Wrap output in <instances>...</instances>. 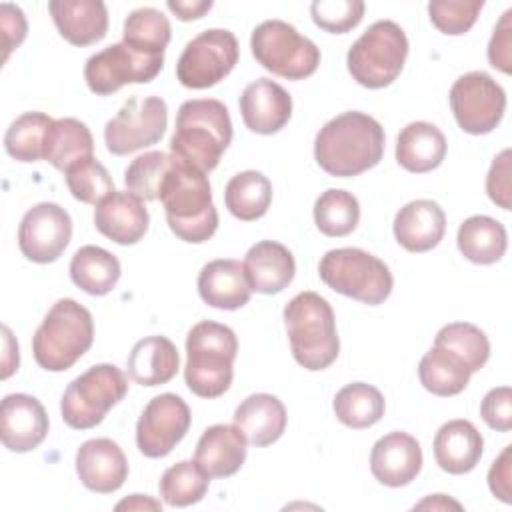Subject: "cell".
I'll return each mask as SVG.
<instances>
[{"label":"cell","mask_w":512,"mask_h":512,"mask_svg":"<svg viewBox=\"0 0 512 512\" xmlns=\"http://www.w3.org/2000/svg\"><path fill=\"white\" fill-rule=\"evenodd\" d=\"M384 156V128L364 112H344L326 122L314 140L318 166L336 178L358 176Z\"/></svg>","instance_id":"cell-1"},{"label":"cell","mask_w":512,"mask_h":512,"mask_svg":"<svg viewBox=\"0 0 512 512\" xmlns=\"http://www.w3.org/2000/svg\"><path fill=\"white\" fill-rule=\"evenodd\" d=\"M158 200L164 206L170 230L184 242L202 244L218 228V212L212 204L210 182L204 172L172 156V164L160 184Z\"/></svg>","instance_id":"cell-2"},{"label":"cell","mask_w":512,"mask_h":512,"mask_svg":"<svg viewBox=\"0 0 512 512\" xmlns=\"http://www.w3.org/2000/svg\"><path fill=\"white\" fill-rule=\"evenodd\" d=\"M232 140L228 108L214 98H196L180 104L170 138V156L208 174L214 170Z\"/></svg>","instance_id":"cell-3"},{"label":"cell","mask_w":512,"mask_h":512,"mask_svg":"<svg viewBox=\"0 0 512 512\" xmlns=\"http://www.w3.org/2000/svg\"><path fill=\"white\" fill-rule=\"evenodd\" d=\"M238 340L232 328L202 320L186 336L184 380L190 392L200 398L222 396L234 376Z\"/></svg>","instance_id":"cell-4"},{"label":"cell","mask_w":512,"mask_h":512,"mask_svg":"<svg viewBox=\"0 0 512 512\" xmlns=\"http://www.w3.org/2000/svg\"><path fill=\"white\" fill-rule=\"evenodd\" d=\"M284 324L294 360L306 370L328 368L340 350L334 310L316 292H300L284 306Z\"/></svg>","instance_id":"cell-5"},{"label":"cell","mask_w":512,"mask_h":512,"mask_svg":"<svg viewBox=\"0 0 512 512\" xmlns=\"http://www.w3.org/2000/svg\"><path fill=\"white\" fill-rule=\"evenodd\" d=\"M94 342L92 314L72 298H60L32 336V354L40 368L64 372L72 368Z\"/></svg>","instance_id":"cell-6"},{"label":"cell","mask_w":512,"mask_h":512,"mask_svg":"<svg viewBox=\"0 0 512 512\" xmlns=\"http://www.w3.org/2000/svg\"><path fill=\"white\" fill-rule=\"evenodd\" d=\"M318 274L334 292L368 306L382 304L394 286L390 268L360 248L328 250L318 264Z\"/></svg>","instance_id":"cell-7"},{"label":"cell","mask_w":512,"mask_h":512,"mask_svg":"<svg viewBox=\"0 0 512 512\" xmlns=\"http://www.w3.org/2000/svg\"><path fill=\"white\" fill-rule=\"evenodd\" d=\"M408 56V38L392 20L374 22L348 50L350 76L364 88L390 86L402 72Z\"/></svg>","instance_id":"cell-8"},{"label":"cell","mask_w":512,"mask_h":512,"mask_svg":"<svg viewBox=\"0 0 512 512\" xmlns=\"http://www.w3.org/2000/svg\"><path fill=\"white\" fill-rule=\"evenodd\" d=\"M128 392L124 372L114 364H96L74 378L62 394V420L74 430H90L98 426L108 410L116 406Z\"/></svg>","instance_id":"cell-9"},{"label":"cell","mask_w":512,"mask_h":512,"mask_svg":"<svg viewBox=\"0 0 512 512\" xmlns=\"http://www.w3.org/2000/svg\"><path fill=\"white\" fill-rule=\"evenodd\" d=\"M256 62L286 80H304L318 70L320 48L284 20H266L252 30Z\"/></svg>","instance_id":"cell-10"},{"label":"cell","mask_w":512,"mask_h":512,"mask_svg":"<svg viewBox=\"0 0 512 512\" xmlns=\"http://www.w3.org/2000/svg\"><path fill=\"white\" fill-rule=\"evenodd\" d=\"M238 56V40L230 30H204L182 50L176 62V78L192 90L210 88L234 70Z\"/></svg>","instance_id":"cell-11"},{"label":"cell","mask_w":512,"mask_h":512,"mask_svg":"<svg viewBox=\"0 0 512 512\" xmlns=\"http://www.w3.org/2000/svg\"><path fill=\"white\" fill-rule=\"evenodd\" d=\"M168 106L160 96L128 98L122 108L104 126V142L114 156H126L136 150L158 144L166 132Z\"/></svg>","instance_id":"cell-12"},{"label":"cell","mask_w":512,"mask_h":512,"mask_svg":"<svg viewBox=\"0 0 512 512\" xmlns=\"http://www.w3.org/2000/svg\"><path fill=\"white\" fill-rule=\"evenodd\" d=\"M448 98L458 126L476 136L492 132L500 124L506 108L504 88L482 70L460 76L452 84Z\"/></svg>","instance_id":"cell-13"},{"label":"cell","mask_w":512,"mask_h":512,"mask_svg":"<svg viewBox=\"0 0 512 512\" xmlns=\"http://www.w3.org/2000/svg\"><path fill=\"white\" fill-rule=\"evenodd\" d=\"M164 56H148L118 42L92 54L84 66V80L98 96L118 92L126 84H146L158 76Z\"/></svg>","instance_id":"cell-14"},{"label":"cell","mask_w":512,"mask_h":512,"mask_svg":"<svg viewBox=\"0 0 512 512\" xmlns=\"http://www.w3.org/2000/svg\"><path fill=\"white\" fill-rule=\"evenodd\" d=\"M192 422L188 404L172 394L154 396L136 424V446L146 458H164L186 436Z\"/></svg>","instance_id":"cell-15"},{"label":"cell","mask_w":512,"mask_h":512,"mask_svg":"<svg viewBox=\"0 0 512 512\" xmlns=\"http://www.w3.org/2000/svg\"><path fill=\"white\" fill-rule=\"evenodd\" d=\"M72 238L70 214L54 204L40 202L26 210L18 226L20 252L36 262L48 264L60 258Z\"/></svg>","instance_id":"cell-16"},{"label":"cell","mask_w":512,"mask_h":512,"mask_svg":"<svg viewBox=\"0 0 512 512\" xmlns=\"http://www.w3.org/2000/svg\"><path fill=\"white\" fill-rule=\"evenodd\" d=\"M48 434V414L30 394H8L0 406V438L10 452H30Z\"/></svg>","instance_id":"cell-17"},{"label":"cell","mask_w":512,"mask_h":512,"mask_svg":"<svg viewBox=\"0 0 512 512\" xmlns=\"http://www.w3.org/2000/svg\"><path fill=\"white\" fill-rule=\"evenodd\" d=\"M76 474L88 490L112 494L128 478V460L114 440L92 438L76 452Z\"/></svg>","instance_id":"cell-18"},{"label":"cell","mask_w":512,"mask_h":512,"mask_svg":"<svg viewBox=\"0 0 512 512\" xmlns=\"http://www.w3.org/2000/svg\"><path fill=\"white\" fill-rule=\"evenodd\" d=\"M422 470V448L418 440L406 432H390L382 436L370 452L372 476L390 488L410 484Z\"/></svg>","instance_id":"cell-19"},{"label":"cell","mask_w":512,"mask_h":512,"mask_svg":"<svg viewBox=\"0 0 512 512\" xmlns=\"http://www.w3.org/2000/svg\"><path fill=\"white\" fill-rule=\"evenodd\" d=\"M148 222L150 216L144 200L128 190H114L104 200H100L94 210L96 230L108 240L122 246L140 242L148 232Z\"/></svg>","instance_id":"cell-20"},{"label":"cell","mask_w":512,"mask_h":512,"mask_svg":"<svg viewBox=\"0 0 512 512\" xmlns=\"http://www.w3.org/2000/svg\"><path fill=\"white\" fill-rule=\"evenodd\" d=\"M240 114L248 130L256 134H274L282 130L292 116L290 94L270 78L250 82L240 96Z\"/></svg>","instance_id":"cell-21"},{"label":"cell","mask_w":512,"mask_h":512,"mask_svg":"<svg viewBox=\"0 0 512 512\" xmlns=\"http://www.w3.org/2000/svg\"><path fill=\"white\" fill-rule=\"evenodd\" d=\"M48 10L60 36L74 46L100 42L108 32V10L100 0H50Z\"/></svg>","instance_id":"cell-22"},{"label":"cell","mask_w":512,"mask_h":512,"mask_svg":"<svg viewBox=\"0 0 512 512\" xmlns=\"http://www.w3.org/2000/svg\"><path fill=\"white\" fill-rule=\"evenodd\" d=\"M446 232V214L434 200H412L394 218V236L408 252H428Z\"/></svg>","instance_id":"cell-23"},{"label":"cell","mask_w":512,"mask_h":512,"mask_svg":"<svg viewBox=\"0 0 512 512\" xmlns=\"http://www.w3.org/2000/svg\"><path fill=\"white\" fill-rule=\"evenodd\" d=\"M198 294L212 308H242L252 296L244 264L234 258H218L208 262L198 274Z\"/></svg>","instance_id":"cell-24"},{"label":"cell","mask_w":512,"mask_h":512,"mask_svg":"<svg viewBox=\"0 0 512 512\" xmlns=\"http://www.w3.org/2000/svg\"><path fill=\"white\" fill-rule=\"evenodd\" d=\"M246 444V436L234 424H214L202 432L194 460L210 478H226L242 468Z\"/></svg>","instance_id":"cell-25"},{"label":"cell","mask_w":512,"mask_h":512,"mask_svg":"<svg viewBox=\"0 0 512 512\" xmlns=\"http://www.w3.org/2000/svg\"><path fill=\"white\" fill-rule=\"evenodd\" d=\"M244 272L252 292L278 294L296 274V262L292 252L274 240L256 242L244 256Z\"/></svg>","instance_id":"cell-26"},{"label":"cell","mask_w":512,"mask_h":512,"mask_svg":"<svg viewBox=\"0 0 512 512\" xmlns=\"http://www.w3.org/2000/svg\"><path fill=\"white\" fill-rule=\"evenodd\" d=\"M436 464L448 474L472 472L484 450V438L468 420H450L442 424L434 436Z\"/></svg>","instance_id":"cell-27"},{"label":"cell","mask_w":512,"mask_h":512,"mask_svg":"<svg viewBox=\"0 0 512 512\" xmlns=\"http://www.w3.org/2000/svg\"><path fill=\"white\" fill-rule=\"evenodd\" d=\"M234 426L252 446L274 444L286 430V408L272 394H250L236 406Z\"/></svg>","instance_id":"cell-28"},{"label":"cell","mask_w":512,"mask_h":512,"mask_svg":"<svg viewBox=\"0 0 512 512\" xmlns=\"http://www.w3.org/2000/svg\"><path fill=\"white\" fill-rule=\"evenodd\" d=\"M180 366V356L166 336H146L138 340L126 360L130 378L140 386H160L170 382Z\"/></svg>","instance_id":"cell-29"},{"label":"cell","mask_w":512,"mask_h":512,"mask_svg":"<svg viewBox=\"0 0 512 512\" xmlns=\"http://www.w3.org/2000/svg\"><path fill=\"white\" fill-rule=\"evenodd\" d=\"M446 136L430 122H410L396 140L398 164L414 174H424L442 164L446 158Z\"/></svg>","instance_id":"cell-30"},{"label":"cell","mask_w":512,"mask_h":512,"mask_svg":"<svg viewBox=\"0 0 512 512\" xmlns=\"http://www.w3.org/2000/svg\"><path fill=\"white\" fill-rule=\"evenodd\" d=\"M456 244L462 256L474 264H494L508 248V234L496 218L476 214L466 218L456 234Z\"/></svg>","instance_id":"cell-31"},{"label":"cell","mask_w":512,"mask_h":512,"mask_svg":"<svg viewBox=\"0 0 512 512\" xmlns=\"http://www.w3.org/2000/svg\"><path fill=\"white\" fill-rule=\"evenodd\" d=\"M120 262L114 254L100 246H82L70 260L72 282L92 296H104L114 290L120 280Z\"/></svg>","instance_id":"cell-32"},{"label":"cell","mask_w":512,"mask_h":512,"mask_svg":"<svg viewBox=\"0 0 512 512\" xmlns=\"http://www.w3.org/2000/svg\"><path fill=\"white\" fill-rule=\"evenodd\" d=\"M94 152V138L88 126L76 118L54 120L44 144V160L56 170L66 172L72 164L90 158Z\"/></svg>","instance_id":"cell-33"},{"label":"cell","mask_w":512,"mask_h":512,"mask_svg":"<svg viewBox=\"0 0 512 512\" xmlns=\"http://www.w3.org/2000/svg\"><path fill=\"white\" fill-rule=\"evenodd\" d=\"M224 202L238 220L252 222L262 218L272 202V184L258 170H244L232 176L224 188Z\"/></svg>","instance_id":"cell-34"},{"label":"cell","mask_w":512,"mask_h":512,"mask_svg":"<svg viewBox=\"0 0 512 512\" xmlns=\"http://www.w3.org/2000/svg\"><path fill=\"white\" fill-rule=\"evenodd\" d=\"M336 418L354 430L368 428L384 416V396L378 388L366 382H352L340 388L334 396Z\"/></svg>","instance_id":"cell-35"},{"label":"cell","mask_w":512,"mask_h":512,"mask_svg":"<svg viewBox=\"0 0 512 512\" xmlns=\"http://www.w3.org/2000/svg\"><path fill=\"white\" fill-rule=\"evenodd\" d=\"M470 370L448 350L432 346L418 364L420 384L436 396H456L470 382Z\"/></svg>","instance_id":"cell-36"},{"label":"cell","mask_w":512,"mask_h":512,"mask_svg":"<svg viewBox=\"0 0 512 512\" xmlns=\"http://www.w3.org/2000/svg\"><path fill=\"white\" fill-rule=\"evenodd\" d=\"M172 28L168 18L150 6L132 10L124 20L122 42L132 50L148 56H164Z\"/></svg>","instance_id":"cell-37"},{"label":"cell","mask_w":512,"mask_h":512,"mask_svg":"<svg viewBox=\"0 0 512 512\" xmlns=\"http://www.w3.org/2000/svg\"><path fill=\"white\" fill-rule=\"evenodd\" d=\"M54 120L44 112H24L4 134V148L8 156L18 162L44 160V144Z\"/></svg>","instance_id":"cell-38"},{"label":"cell","mask_w":512,"mask_h":512,"mask_svg":"<svg viewBox=\"0 0 512 512\" xmlns=\"http://www.w3.org/2000/svg\"><path fill=\"white\" fill-rule=\"evenodd\" d=\"M434 346L452 352L470 372H478L490 358L488 336L470 322H452L438 330Z\"/></svg>","instance_id":"cell-39"},{"label":"cell","mask_w":512,"mask_h":512,"mask_svg":"<svg viewBox=\"0 0 512 512\" xmlns=\"http://www.w3.org/2000/svg\"><path fill=\"white\" fill-rule=\"evenodd\" d=\"M360 220V204L354 194L338 188L322 192L314 202V222L330 238L350 234Z\"/></svg>","instance_id":"cell-40"},{"label":"cell","mask_w":512,"mask_h":512,"mask_svg":"<svg viewBox=\"0 0 512 512\" xmlns=\"http://www.w3.org/2000/svg\"><path fill=\"white\" fill-rule=\"evenodd\" d=\"M210 476L194 460H182L170 466L160 478V496L168 506L184 508L196 504L208 492Z\"/></svg>","instance_id":"cell-41"},{"label":"cell","mask_w":512,"mask_h":512,"mask_svg":"<svg viewBox=\"0 0 512 512\" xmlns=\"http://www.w3.org/2000/svg\"><path fill=\"white\" fill-rule=\"evenodd\" d=\"M172 164V156L152 150L136 156L124 170V184L128 192L140 200H158L160 184Z\"/></svg>","instance_id":"cell-42"},{"label":"cell","mask_w":512,"mask_h":512,"mask_svg":"<svg viewBox=\"0 0 512 512\" xmlns=\"http://www.w3.org/2000/svg\"><path fill=\"white\" fill-rule=\"evenodd\" d=\"M64 174L70 194L84 204H98L114 192L112 176L94 156L72 164Z\"/></svg>","instance_id":"cell-43"},{"label":"cell","mask_w":512,"mask_h":512,"mask_svg":"<svg viewBox=\"0 0 512 512\" xmlns=\"http://www.w3.org/2000/svg\"><path fill=\"white\" fill-rule=\"evenodd\" d=\"M364 8L362 0H316L310 4V14L318 28L344 34L362 22Z\"/></svg>","instance_id":"cell-44"},{"label":"cell","mask_w":512,"mask_h":512,"mask_svg":"<svg viewBox=\"0 0 512 512\" xmlns=\"http://www.w3.org/2000/svg\"><path fill=\"white\" fill-rule=\"evenodd\" d=\"M482 8H484L482 0H472V2L432 0L428 4V14H430V22L442 34L460 36L474 26Z\"/></svg>","instance_id":"cell-45"},{"label":"cell","mask_w":512,"mask_h":512,"mask_svg":"<svg viewBox=\"0 0 512 512\" xmlns=\"http://www.w3.org/2000/svg\"><path fill=\"white\" fill-rule=\"evenodd\" d=\"M482 420L498 432H508L512 428V390L510 386L492 388L480 404Z\"/></svg>","instance_id":"cell-46"},{"label":"cell","mask_w":512,"mask_h":512,"mask_svg":"<svg viewBox=\"0 0 512 512\" xmlns=\"http://www.w3.org/2000/svg\"><path fill=\"white\" fill-rule=\"evenodd\" d=\"M488 198L502 210L512 208V184H510V148H504L494 160L486 176Z\"/></svg>","instance_id":"cell-47"},{"label":"cell","mask_w":512,"mask_h":512,"mask_svg":"<svg viewBox=\"0 0 512 512\" xmlns=\"http://www.w3.org/2000/svg\"><path fill=\"white\" fill-rule=\"evenodd\" d=\"M488 62L504 74L512 72V10H506L494 26L488 42Z\"/></svg>","instance_id":"cell-48"},{"label":"cell","mask_w":512,"mask_h":512,"mask_svg":"<svg viewBox=\"0 0 512 512\" xmlns=\"http://www.w3.org/2000/svg\"><path fill=\"white\" fill-rule=\"evenodd\" d=\"M0 22H2V36H4V56H2V62H6L10 52L14 48H18L22 44V40L26 38L28 24H26L24 12L18 6L10 4V2H4L0 6Z\"/></svg>","instance_id":"cell-49"},{"label":"cell","mask_w":512,"mask_h":512,"mask_svg":"<svg viewBox=\"0 0 512 512\" xmlns=\"http://www.w3.org/2000/svg\"><path fill=\"white\" fill-rule=\"evenodd\" d=\"M510 452H512V446H506L488 470V488H490V492L506 504L512 502V488H510L512 460H510Z\"/></svg>","instance_id":"cell-50"},{"label":"cell","mask_w":512,"mask_h":512,"mask_svg":"<svg viewBox=\"0 0 512 512\" xmlns=\"http://www.w3.org/2000/svg\"><path fill=\"white\" fill-rule=\"evenodd\" d=\"M166 6L176 14L178 20L188 22L202 18L212 8V0H168Z\"/></svg>","instance_id":"cell-51"},{"label":"cell","mask_w":512,"mask_h":512,"mask_svg":"<svg viewBox=\"0 0 512 512\" xmlns=\"http://www.w3.org/2000/svg\"><path fill=\"white\" fill-rule=\"evenodd\" d=\"M4 332V370L2 378H8L18 368V344L12 338V332L8 326L2 328Z\"/></svg>","instance_id":"cell-52"},{"label":"cell","mask_w":512,"mask_h":512,"mask_svg":"<svg viewBox=\"0 0 512 512\" xmlns=\"http://www.w3.org/2000/svg\"><path fill=\"white\" fill-rule=\"evenodd\" d=\"M124 508H128V510H146V508H150V510H160L162 504L156 502V500H152V498H148V496L132 494L130 498H126V500H122V502L116 504V510H124Z\"/></svg>","instance_id":"cell-53"},{"label":"cell","mask_w":512,"mask_h":512,"mask_svg":"<svg viewBox=\"0 0 512 512\" xmlns=\"http://www.w3.org/2000/svg\"><path fill=\"white\" fill-rule=\"evenodd\" d=\"M416 508H456V510H460L462 506L458 502L446 498L444 494H434V496L422 500L420 504H416Z\"/></svg>","instance_id":"cell-54"}]
</instances>
